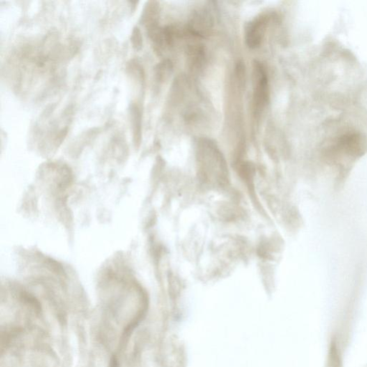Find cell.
<instances>
[{
    "mask_svg": "<svg viewBox=\"0 0 367 367\" xmlns=\"http://www.w3.org/2000/svg\"><path fill=\"white\" fill-rule=\"evenodd\" d=\"M366 140L361 134L347 133L340 136L328 148L326 156L331 161H338L341 158L360 157L366 150Z\"/></svg>",
    "mask_w": 367,
    "mask_h": 367,
    "instance_id": "1",
    "label": "cell"
},
{
    "mask_svg": "<svg viewBox=\"0 0 367 367\" xmlns=\"http://www.w3.org/2000/svg\"><path fill=\"white\" fill-rule=\"evenodd\" d=\"M254 92L253 105L256 115L260 114L265 109L269 99V87L265 68L260 63L254 64Z\"/></svg>",
    "mask_w": 367,
    "mask_h": 367,
    "instance_id": "2",
    "label": "cell"
},
{
    "mask_svg": "<svg viewBox=\"0 0 367 367\" xmlns=\"http://www.w3.org/2000/svg\"><path fill=\"white\" fill-rule=\"evenodd\" d=\"M268 20L267 15H260L248 25L246 30V42L250 48H256L262 43Z\"/></svg>",
    "mask_w": 367,
    "mask_h": 367,
    "instance_id": "3",
    "label": "cell"
},
{
    "mask_svg": "<svg viewBox=\"0 0 367 367\" xmlns=\"http://www.w3.org/2000/svg\"><path fill=\"white\" fill-rule=\"evenodd\" d=\"M213 27V19L208 12L199 10L191 16L188 30L191 34L200 38H205L210 34Z\"/></svg>",
    "mask_w": 367,
    "mask_h": 367,
    "instance_id": "4",
    "label": "cell"
},
{
    "mask_svg": "<svg viewBox=\"0 0 367 367\" xmlns=\"http://www.w3.org/2000/svg\"><path fill=\"white\" fill-rule=\"evenodd\" d=\"M158 9H159V7H158L157 3L150 2L143 11V22L146 23L148 28L157 25Z\"/></svg>",
    "mask_w": 367,
    "mask_h": 367,
    "instance_id": "5",
    "label": "cell"
},
{
    "mask_svg": "<svg viewBox=\"0 0 367 367\" xmlns=\"http://www.w3.org/2000/svg\"><path fill=\"white\" fill-rule=\"evenodd\" d=\"M131 123H132L133 131H134V139L139 142L141 139V113L139 108L135 105L132 106L131 109Z\"/></svg>",
    "mask_w": 367,
    "mask_h": 367,
    "instance_id": "6",
    "label": "cell"
},
{
    "mask_svg": "<svg viewBox=\"0 0 367 367\" xmlns=\"http://www.w3.org/2000/svg\"><path fill=\"white\" fill-rule=\"evenodd\" d=\"M173 70V65L169 60H165L157 65L156 75L159 81H164L168 79Z\"/></svg>",
    "mask_w": 367,
    "mask_h": 367,
    "instance_id": "7",
    "label": "cell"
},
{
    "mask_svg": "<svg viewBox=\"0 0 367 367\" xmlns=\"http://www.w3.org/2000/svg\"><path fill=\"white\" fill-rule=\"evenodd\" d=\"M131 43L136 51H139L142 47L143 39L139 28H134L133 30L132 35H131Z\"/></svg>",
    "mask_w": 367,
    "mask_h": 367,
    "instance_id": "8",
    "label": "cell"
},
{
    "mask_svg": "<svg viewBox=\"0 0 367 367\" xmlns=\"http://www.w3.org/2000/svg\"><path fill=\"white\" fill-rule=\"evenodd\" d=\"M237 79L240 82V86H243L244 83V78H246V69H244V65L242 63H237L236 68Z\"/></svg>",
    "mask_w": 367,
    "mask_h": 367,
    "instance_id": "9",
    "label": "cell"
}]
</instances>
